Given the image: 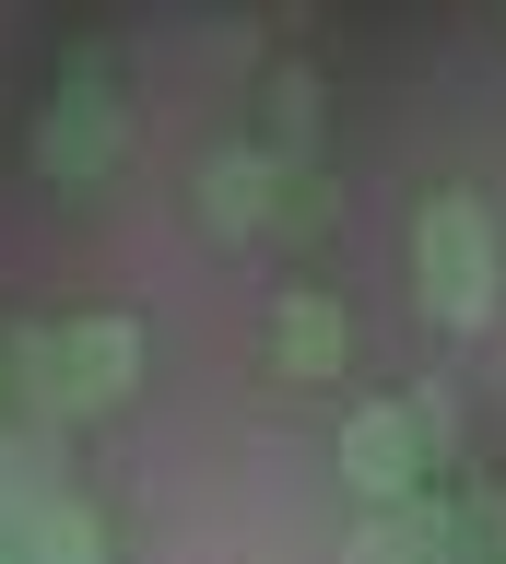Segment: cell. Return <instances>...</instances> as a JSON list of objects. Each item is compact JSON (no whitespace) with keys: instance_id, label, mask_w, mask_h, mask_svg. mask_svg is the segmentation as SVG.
<instances>
[{"instance_id":"7a4b0ae2","label":"cell","mask_w":506,"mask_h":564,"mask_svg":"<svg viewBox=\"0 0 506 564\" xmlns=\"http://www.w3.org/2000/svg\"><path fill=\"white\" fill-rule=\"evenodd\" d=\"M283 352L294 365H330V352H342V317L330 306H283Z\"/></svg>"},{"instance_id":"6da1fadb","label":"cell","mask_w":506,"mask_h":564,"mask_svg":"<svg viewBox=\"0 0 506 564\" xmlns=\"http://www.w3.org/2000/svg\"><path fill=\"white\" fill-rule=\"evenodd\" d=\"M354 482H365V494H400V482H412V447H400V423H389V412L354 423Z\"/></svg>"}]
</instances>
